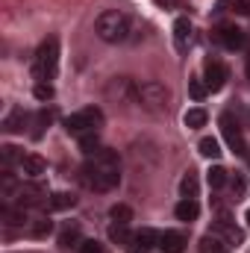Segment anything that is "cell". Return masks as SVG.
I'll return each mask as SVG.
<instances>
[{"instance_id": "ba28073f", "label": "cell", "mask_w": 250, "mask_h": 253, "mask_svg": "<svg viewBox=\"0 0 250 253\" xmlns=\"http://www.w3.org/2000/svg\"><path fill=\"white\" fill-rule=\"evenodd\" d=\"M203 71H206V85H209V91H221L224 83H227V68L218 62V59H206Z\"/></svg>"}, {"instance_id": "484cf974", "label": "cell", "mask_w": 250, "mask_h": 253, "mask_svg": "<svg viewBox=\"0 0 250 253\" xmlns=\"http://www.w3.org/2000/svg\"><path fill=\"white\" fill-rule=\"evenodd\" d=\"M206 118H209V115H206V112H203V109L197 106V109H188L183 121H186L188 129H197V126H203V124H206Z\"/></svg>"}, {"instance_id": "8992f818", "label": "cell", "mask_w": 250, "mask_h": 253, "mask_svg": "<svg viewBox=\"0 0 250 253\" xmlns=\"http://www.w3.org/2000/svg\"><path fill=\"white\" fill-rule=\"evenodd\" d=\"M221 132H224V138H227V144H230L233 153H239V156L248 153L245 132H242V121H239V118H233L230 112H224V115H221Z\"/></svg>"}, {"instance_id": "3957f363", "label": "cell", "mask_w": 250, "mask_h": 253, "mask_svg": "<svg viewBox=\"0 0 250 253\" xmlns=\"http://www.w3.org/2000/svg\"><path fill=\"white\" fill-rule=\"evenodd\" d=\"M56 65H59V42L50 36V39H44V42L39 44V50H36L33 77H36L39 83H44V80H50V77L56 74Z\"/></svg>"}, {"instance_id": "9c48e42d", "label": "cell", "mask_w": 250, "mask_h": 253, "mask_svg": "<svg viewBox=\"0 0 250 253\" xmlns=\"http://www.w3.org/2000/svg\"><path fill=\"white\" fill-rule=\"evenodd\" d=\"M218 42H221L227 50H239V47H245V33H242L239 27H233V24H224V27L218 30Z\"/></svg>"}, {"instance_id": "8d00e7d4", "label": "cell", "mask_w": 250, "mask_h": 253, "mask_svg": "<svg viewBox=\"0 0 250 253\" xmlns=\"http://www.w3.org/2000/svg\"><path fill=\"white\" fill-rule=\"evenodd\" d=\"M248 227H250V209H248Z\"/></svg>"}, {"instance_id": "1f68e13d", "label": "cell", "mask_w": 250, "mask_h": 253, "mask_svg": "<svg viewBox=\"0 0 250 253\" xmlns=\"http://www.w3.org/2000/svg\"><path fill=\"white\" fill-rule=\"evenodd\" d=\"M80 253H103V248H100V242H94V239H83Z\"/></svg>"}, {"instance_id": "5b68a950", "label": "cell", "mask_w": 250, "mask_h": 253, "mask_svg": "<svg viewBox=\"0 0 250 253\" xmlns=\"http://www.w3.org/2000/svg\"><path fill=\"white\" fill-rule=\"evenodd\" d=\"M135 100L147 109V112H165L168 109V100H171V91L162 85V83H156V80H150V83H141L138 85V91H135Z\"/></svg>"}, {"instance_id": "5bb4252c", "label": "cell", "mask_w": 250, "mask_h": 253, "mask_svg": "<svg viewBox=\"0 0 250 253\" xmlns=\"http://www.w3.org/2000/svg\"><path fill=\"white\" fill-rule=\"evenodd\" d=\"M21 168H24V174L27 177H42L44 171H47V162L42 159V156H36V153H30V156H24V162H21Z\"/></svg>"}, {"instance_id": "836d02e7", "label": "cell", "mask_w": 250, "mask_h": 253, "mask_svg": "<svg viewBox=\"0 0 250 253\" xmlns=\"http://www.w3.org/2000/svg\"><path fill=\"white\" fill-rule=\"evenodd\" d=\"M153 3H156V6H162V9H174L180 0H153Z\"/></svg>"}, {"instance_id": "6da1fadb", "label": "cell", "mask_w": 250, "mask_h": 253, "mask_svg": "<svg viewBox=\"0 0 250 253\" xmlns=\"http://www.w3.org/2000/svg\"><path fill=\"white\" fill-rule=\"evenodd\" d=\"M118 153L115 150H97L94 156H88V162L80 171V180L91 191H112L121 183V171H118Z\"/></svg>"}, {"instance_id": "e575fe53", "label": "cell", "mask_w": 250, "mask_h": 253, "mask_svg": "<svg viewBox=\"0 0 250 253\" xmlns=\"http://www.w3.org/2000/svg\"><path fill=\"white\" fill-rule=\"evenodd\" d=\"M248 77H250V50H248Z\"/></svg>"}, {"instance_id": "ffe728a7", "label": "cell", "mask_w": 250, "mask_h": 253, "mask_svg": "<svg viewBox=\"0 0 250 253\" xmlns=\"http://www.w3.org/2000/svg\"><path fill=\"white\" fill-rule=\"evenodd\" d=\"M27 230H30V236H36V239H44V236L53 230V224H50L47 218H33V221L27 224Z\"/></svg>"}, {"instance_id": "7402d4cb", "label": "cell", "mask_w": 250, "mask_h": 253, "mask_svg": "<svg viewBox=\"0 0 250 253\" xmlns=\"http://www.w3.org/2000/svg\"><path fill=\"white\" fill-rule=\"evenodd\" d=\"M0 156H3V168H9V165H15V162H24V153H21L15 144H3V147H0Z\"/></svg>"}, {"instance_id": "52a82bcc", "label": "cell", "mask_w": 250, "mask_h": 253, "mask_svg": "<svg viewBox=\"0 0 250 253\" xmlns=\"http://www.w3.org/2000/svg\"><path fill=\"white\" fill-rule=\"evenodd\" d=\"M15 197H18V206H39V203L47 206V191H44V186H39V183H24Z\"/></svg>"}, {"instance_id": "f546056e", "label": "cell", "mask_w": 250, "mask_h": 253, "mask_svg": "<svg viewBox=\"0 0 250 253\" xmlns=\"http://www.w3.org/2000/svg\"><path fill=\"white\" fill-rule=\"evenodd\" d=\"M180 191H183V197H197V177L191 171L180 180Z\"/></svg>"}, {"instance_id": "4dcf8cb0", "label": "cell", "mask_w": 250, "mask_h": 253, "mask_svg": "<svg viewBox=\"0 0 250 253\" xmlns=\"http://www.w3.org/2000/svg\"><path fill=\"white\" fill-rule=\"evenodd\" d=\"M36 97L39 100H50L53 97V85L50 83H36Z\"/></svg>"}, {"instance_id": "d590c367", "label": "cell", "mask_w": 250, "mask_h": 253, "mask_svg": "<svg viewBox=\"0 0 250 253\" xmlns=\"http://www.w3.org/2000/svg\"><path fill=\"white\" fill-rule=\"evenodd\" d=\"M245 118H248V121H250V109H248V106H245Z\"/></svg>"}, {"instance_id": "8fae6325", "label": "cell", "mask_w": 250, "mask_h": 253, "mask_svg": "<svg viewBox=\"0 0 250 253\" xmlns=\"http://www.w3.org/2000/svg\"><path fill=\"white\" fill-rule=\"evenodd\" d=\"M215 236H224L230 245H242V239H245V236H242V230L230 221V215H221V218L215 221Z\"/></svg>"}, {"instance_id": "4316f807", "label": "cell", "mask_w": 250, "mask_h": 253, "mask_svg": "<svg viewBox=\"0 0 250 253\" xmlns=\"http://www.w3.org/2000/svg\"><path fill=\"white\" fill-rule=\"evenodd\" d=\"M47 126H50V112H47V109H42V112L36 115V121H33V138H42Z\"/></svg>"}, {"instance_id": "277c9868", "label": "cell", "mask_w": 250, "mask_h": 253, "mask_svg": "<svg viewBox=\"0 0 250 253\" xmlns=\"http://www.w3.org/2000/svg\"><path fill=\"white\" fill-rule=\"evenodd\" d=\"M100 124H103V109H97V106H85V109H80V112L65 118V129L71 135H77V138H83L88 132H97Z\"/></svg>"}, {"instance_id": "e0dca14e", "label": "cell", "mask_w": 250, "mask_h": 253, "mask_svg": "<svg viewBox=\"0 0 250 253\" xmlns=\"http://www.w3.org/2000/svg\"><path fill=\"white\" fill-rule=\"evenodd\" d=\"M174 212H177V218H180V221H194V218L200 215V206H197V200H194V197H183V200L177 203V209H174Z\"/></svg>"}, {"instance_id": "44dd1931", "label": "cell", "mask_w": 250, "mask_h": 253, "mask_svg": "<svg viewBox=\"0 0 250 253\" xmlns=\"http://www.w3.org/2000/svg\"><path fill=\"white\" fill-rule=\"evenodd\" d=\"M80 150H83L85 156H94L97 150H103V147H100V138H97V132H88V135H83V138H80Z\"/></svg>"}, {"instance_id": "7c38bea8", "label": "cell", "mask_w": 250, "mask_h": 253, "mask_svg": "<svg viewBox=\"0 0 250 253\" xmlns=\"http://www.w3.org/2000/svg\"><path fill=\"white\" fill-rule=\"evenodd\" d=\"M191 21L188 18H177L174 21V42H177V50H186L188 42H191Z\"/></svg>"}, {"instance_id": "d6986e66", "label": "cell", "mask_w": 250, "mask_h": 253, "mask_svg": "<svg viewBox=\"0 0 250 253\" xmlns=\"http://www.w3.org/2000/svg\"><path fill=\"white\" fill-rule=\"evenodd\" d=\"M188 94H191V100H203L206 94H209V85H206V80H200V77H191L188 80Z\"/></svg>"}, {"instance_id": "d6a6232c", "label": "cell", "mask_w": 250, "mask_h": 253, "mask_svg": "<svg viewBox=\"0 0 250 253\" xmlns=\"http://www.w3.org/2000/svg\"><path fill=\"white\" fill-rule=\"evenodd\" d=\"M233 12L236 15H250V0H236L233 3Z\"/></svg>"}, {"instance_id": "d4e9b609", "label": "cell", "mask_w": 250, "mask_h": 253, "mask_svg": "<svg viewBox=\"0 0 250 253\" xmlns=\"http://www.w3.org/2000/svg\"><path fill=\"white\" fill-rule=\"evenodd\" d=\"M197 147H200V153H203L206 159H218V156H221V147H218V141H215L212 135L200 138V144H197Z\"/></svg>"}, {"instance_id": "f1b7e54d", "label": "cell", "mask_w": 250, "mask_h": 253, "mask_svg": "<svg viewBox=\"0 0 250 253\" xmlns=\"http://www.w3.org/2000/svg\"><path fill=\"white\" fill-rule=\"evenodd\" d=\"M200 253H227V251H224V245H221L218 236H203V242H200Z\"/></svg>"}, {"instance_id": "2e32d148", "label": "cell", "mask_w": 250, "mask_h": 253, "mask_svg": "<svg viewBox=\"0 0 250 253\" xmlns=\"http://www.w3.org/2000/svg\"><path fill=\"white\" fill-rule=\"evenodd\" d=\"M77 203V197L71 194V191H53L50 197H47V209H53V212H65V209H71Z\"/></svg>"}, {"instance_id": "cb8c5ba5", "label": "cell", "mask_w": 250, "mask_h": 253, "mask_svg": "<svg viewBox=\"0 0 250 253\" xmlns=\"http://www.w3.org/2000/svg\"><path fill=\"white\" fill-rule=\"evenodd\" d=\"M109 239H112V242H118V245H132V239H135V236H129L126 224H112V227H109Z\"/></svg>"}, {"instance_id": "4fadbf2b", "label": "cell", "mask_w": 250, "mask_h": 253, "mask_svg": "<svg viewBox=\"0 0 250 253\" xmlns=\"http://www.w3.org/2000/svg\"><path fill=\"white\" fill-rule=\"evenodd\" d=\"M24 124H27V112H24L21 106H12L9 115L3 118V129H6V132H21Z\"/></svg>"}, {"instance_id": "30bf717a", "label": "cell", "mask_w": 250, "mask_h": 253, "mask_svg": "<svg viewBox=\"0 0 250 253\" xmlns=\"http://www.w3.org/2000/svg\"><path fill=\"white\" fill-rule=\"evenodd\" d=\"M186 233H180V230H165L162 236H159V248L165 253H183L186 251Z\"/></svg>"}, {"instance_id": "7a4b0ae2", "label": "cell", "mask_w": 250, "mask_h": 253, "mask_svg": "<svg viewBox=\"0 0 250 253\" xmlns=\"http://www.w3.org/2000/svg\"><path fill=\"white\" fill-rule=\"evenodd\" d=\"M94 33H97L106 44H118V42H124L126 33H129V18H126L124 12H118V9H106V12L97 15Z\"/></svg>"}, {"instance_id": "603a6c76", "label": "cell", "mask_w": 250, "mask_h": 253, "mask_svg": "<svg viewBox=\"0 0 250 253\" xmlns=\"http://www.w3.org/2000/svg\"><path fill=\"white\" fill-rule=\"evenodd\" d=\"M109 218H112L115 224H129V221H132V209H129L126 203H115V206L109 209Z\"/></svg>"}, {"instance_id": "9a60e30c", "label": "cell", "mask_w": 250, "mask_h": 253, "mask_svg": "<svg viewBox=\"0 0 250 253\" xmlns=\"http://www.w3.org/2000/svg\"><path fill=\"white\" fill-rule=\"evenodd\" d=\"M159 236H162V233H156V230L144 227V230H138V233H135L132 245H135L138 251H150V248H156V245H159Z\"/></svg>"}, {"instance_id": "83f0119b", "label": "cell", "mask_w": 250, "mask_h": 253, "mask_svg": "<svg viewBox=\"0 0 250 253\" xmlns=\"http://www.w3.org/2000/svg\"><path fill=\"white\" fill-rule=\"evenodd\" d=\"M206 183H209L212 189H221V186L227 183V171H224L221 165H215V168H209V174H206Z\"/></svg>"}, {"instance_id": "ac0fdd59", "label": "cell", "mask_w": 250, "mask_h": 253, "mask_svg": "<svg viewBox=\"0 0 250 253\" xmlns=\"http://www.w3.org/2000/svg\"><path fill=\"white\" fill-rule=\"evenodd\" d=\"M83 245V239H80V227H65L62 233H59V248H80Z\"/></svg>"}]
</instances>
